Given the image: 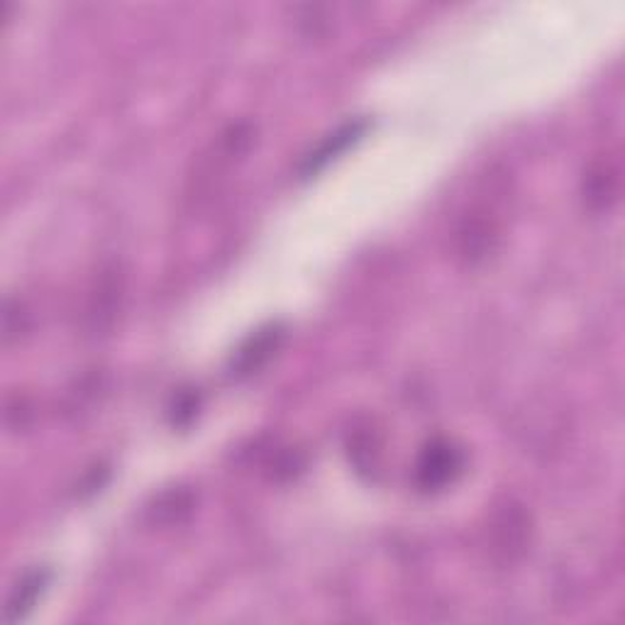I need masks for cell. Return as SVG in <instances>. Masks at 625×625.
<instances>
[{"label":"cell","instance_id":"cell-2","mask_svg":"<svg viewBox=\"0 0 625 625\" xmlns=\"http://www.w3.org/2000/svg\"><path fill=\"white\" fill-rule=\"evenodd\" d=\"M370 130V121L366 117H354V121H347L345 125L337 127L335 133H330L325 140L317 142L315 150L303 157V162L299 166L301 178H311L315 174H321L323 168L340 159L352 145H357L364 137V133Z\"/></svg>","mask_w":625,"mask_h":625},{"label":"cell","instance_id":"cell-3","mask_svg":"<svg viewBox=\"0 0 625 625\" xmlns=\"http://www.w3.org/2000/svg\"><path fill=\"white\" fill-rule=\"evenodd\" d=\"M49 584H52V570L37 567L33 572H27L25 577L17 582L13 593H10L5 607V621L8 623L23 621L27 613L37 607V601L42 599V593L47 591Z\"/></svg>","mask_w":625,"mask_h":625},{"label":"cell","instance_id":"cell-1","mask_svg":"<svg viewBox=\"0 0 625 625\" xmlns=\"http://www.w3.org/2000/svg\"><path fill=\"white\" fill-rule=\"evenodd\" d=\"M464 470V452L452 440H433L415 464V486L425 493L442 491Z\"/></svg>","mask_w":625,"mask_h":625},{"label":"cell","instance_id":"cell-5","mask_svg":"<svg viewBox=\"0 0 625 625\" xmlns=\"http://www.w3.org/2000/svg\"><path fill=\"white\" fill-rule=\"evenodd\" d=\"M584 193H587L589 203H597L599 208H607L613 198H616L618 164L611 162V157H607V162H599L591 168L587 176V184H584Z\"/></svg>","mask_w":625,"mask_h":625},{"label":"cell","instance_id":"cell-4","mask_svg":"<svg viewBox=\"0 0 625 625\" xmlns=\"http://www.w3.org/2000/svg\"><path fill=\"white\" fill-rule=\"evenodd\" d=\"M282 337H284L282 325H270L257 330L250 340L240 347V352L235 354V374L247 376L260 370V366L270 360L276 347H279Z\"/></svg>","mask_w":625,"mask_h":625}]
</instances>
